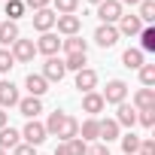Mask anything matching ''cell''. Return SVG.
I'll return each mask as SVG.
<instances>
[{
  "label": "cell",
  "instance_id": "cell-1",
  "mask_svg": "<svg viewBox=\"0 0 155 155\" xmlns=\"http://www.w3.org/2000/svg\"><path fill=\"white\" fill-rule=\"evenodd\" d=\"M104 104H125V97H128V82H122V79H110L107 82V88H104Z\"/></svg>",
  "mask_w": 155,
  "mask_h": 155
},
{
  "label": "cell",
  "instance_id": "cell-2",
  "mask_svg": "<svg viewBox=\"0 0 155 155\" xmlns=\"http://www.w3.org/2000/svg\"><path fill=\"white\" fill-rule=\"evenodd\" d=\"M97 18H101V25H116L122 18V3L119 0H104V3H97Z\"/></svg>",
  "mask_w": 155,
  "mask_h": 155
},
{
  "label": "cell",
  "instance_id": "cell-3",
  "mask_svg": "<svg viewBox=\"0 0 155 155\" xmlns=\"http://www.w3.org/2000/svg\"><path fill=\"white\" fill-rule=\"evenodd\" d=\"M64 58H58V55H52V58H46V64H43V79L46 82H61L64 79Z\"/></svg>",
  "mask_w": 155,
  "mask_h": 155
},
{
  "label": "cell",
  "instance_id": "cell-4",
  "mask_svg": "<svg viewBox=\"0 0 155 155\" xmlns=\"http://www.w3.org/2000/svg\"><path fill=\"white\" fill-rule=\"evenodd\" d=\"M34 55H37V46H34V40H15L12 43V58H15V64H28V61H34Z\"/></svg>",
  "mask_w": 155,
  "mask_h": 155
},
{
  "label": "cell",
  "instance_id": "cell-5",
  "mask_svg": "<svg viewBox=\"0 0 155 155\" xmlns=\"http://www.w3.org/2000/svg\"><path fill=\"white\" fill-rule=\"evenodd\" d=\"M21 137H25V143L28 146H40L49 134H46V125H40L37 119H31L28 125H25V131H21Z\"/></svg>",
  "mask_w": 155,
  "mask_h": 155
},
{
  "label": "cell",
  "instance_id": "cell-6",
  "mask_svg": "<svg viewBox=\"0 0 155 155\" xmlns=\"http://www.w3.org/2000/svg\"><path fill=\"white\" fill-rule=\"evenodd\" d=\"M94 43H97L101 49H113V46L119 43V31H116V25H101V28L94 31Z\"/></svg>",
  "mask_w": 155,
  "mask_h": 155
},
{
  "label": "cell",
  "instance_id": "cell-7",
  "mask_svg": "<svg viewBox=\"0 0 155 155\" xmlns=\"http://www.w3.org/2000/svg\"><path fill=\"white\" fill-rule=\"evenodd\" d=\"M34 46H37V52H43L46 58H52V55H58V49H61V40H58V34L46 31V34H40V40H37Z\"/></svg>",
  "mask_w": 155,
  "mask_h": 155
},
{
  "label": "cell",
  "instance_id": "cell-8",
  "mask_svg": "<svg viewBox=\"0 0 155 155\" xmlns=\"http://www.w3.org/2000/svg\"><path fill=\"white\" fill-rule=\"evenodd\" d=\"M55 28H58V34H64V37H76L79 28H82V18H79V15H58V18H55Z\"/></svg>",
  "mask_w": 155,
  "mask_h": 155
},
{
  "label": "cell",
  "instance_id": "cell-9",
  "mask_svg": "<svg viewBox=\"0 0 155 155\" xmlns=\"http://www.w3.org/2000/svg\"><path fill=\"white\" fill-rule=\"evenodd\" d=\"M97 140H104L107 146L113 140H119V122L116 119H101L97 122Z\"/></svg>",
  "mask_w": 155,
  "mask_h": 155
},
{
  "label": "cell",
  "instance_id": "cell-10",
  "mask_svg": "<svg viewBox=\"0 0 155 155\" xmlns=\"http://www.w3.org/2000/svg\"><path fill=\"white\" fill-rule=\"evenodd\" d=\"M76 88H79L82 94H88V91H94V88H97V73H94L91 67H85V70H79V73H76Z\"/></svg>",
  "mask_w": 155,
  "mask_h": 155
},
{
  "label": "cell",
  "instance_id": "cell-11",
  "mask_svg": "<svg viewBox=\"0 0 155 155\" xmlns=\"http://www.w3.org/2000/svg\"><path fill=\"white\" fill-rule=\"evenodd\" d=\"M55 18H58V12H52V9H37V12H34V28H37L40 34H46V31L55 28Z\"/></svg>",
  "mask_w": 155,
  "mask_h": 155
},
{
  "label": "cell",
  "instance_id": "cell-12",
  "mask_svg": "<svg viewBox=\"0 0 155 155\" xmlns=\"http://www.w3.org/2000/svg\"><path fill=\"white\" fill-rule=\"evenodd\" d=\"M143 28H146V25H143V21H140L137 15H122V18H119V28H116V31H119V34H125V37H137V34H140Z\"/></svg>",
  "mask_w": 155,
  "mask_h": 155
},
{
  "label": "cell",
  "instance_id": "cell-13",
  "mask_svg": "<svg viewBox=\"0 0 155 155\" xmlns=\"http://www.w3.org/2000/svg\"><path fill=\"white\" fill-rule=\"evenodd\" d=\"M25 85H28L31 97H43V94L49 91V82L43 79V73H28V79H25Z\"/></svg>",
  "mask_w": 155,
  "mask_h": 155
},
{
  "label": "cell",
  "instance_id": "cell-14",
  "mask_svg": "<svg viewBox=\"0 0 155 155\" xmlns=\"http://www.w3.org/2000/svg\"><path fill=\"white\" fill-rule=\"evenodd\" d=\"M104 107H107V104H104V97H101L97 91H88V94H82V113H88V116H97Z\"/></svg>",
  "mask_w": 155,
  "mask_h": 155
},
{
  "label": "cell",
  "instance_id": "cell-15",
  "mask_svg": "<svg viewBox=\"0 0 155 155\" xmlns=\"http://www.w3.org/2000/svg\"><path fill=\"white\" fill-rule=\"evenodd\" d=\"M15 107H18L21 116H28V119H37V116L43 113V101H40V97H21Z\"/></svg>",
  "mask_w": 155,
  "mask_h": 155
},
{
  "label": "cell",
  "instance_id": "cell-16",
  "mask_svg": "<svg viewBox=\"0 0 155 155\" xmlns=\"http://www.w3.org/2000/svg\"><path fill=\"white\" fill-rule=\"evenodd\" d=\"M18 37H21V34H18V25H15V21H0V46H3V49L12 46Z\"/></svg>",
  "mask_w": 155,
  "mask_h": 155
},
{
  "label": "cell",
  "instance_id": "cell-17",
  "mask_svg": "<svg viewBox=\"0 0 155 155\" xmlns=\"http://www.w3.org/2000/svg\"><path fill=\"white\" fill-rule=\"evenodd\" d=\"M21 97H18V88L12 82H0V107H15Z\"/></svg>",
  "mask_w": 155,
  "mask_h": 155
},
{
  "label": "cell",
  "instance_id": "cell-18",
  "mask_svg": "<svg viewBox=\"0 0 155 155\" xmlns=\"http://www.w3.org/2000/svg\"><path fill=\"white\" fill-rule=\"evenodd\" d=\"M155 107V88H140L134 94V110H152Z\"/></svg>",
  "mask_w": 155,
  "mask_h": 155
},
{
  "label": "cell",
  "instance_id": "cell-19",
  "mask_svg": "<svg viewBox=\"0 0 155 155\" xmlns=\"http://www.w3.org/2000/svg\"><path fill=\"white\" fill-rule=\"evenodd\" d=\"M116 122H119V128H122V125H125V128H134V125H137V110H134L131 104H119Z\"/></svg>",
  "mask_w": 155,
  "mask_h": 155
},
{
  "label": "cell",
  "instance_id": "cell-20",
  "mask_svg": "<svg viewBox=\"0 0 155 155\" xmlns=\"http://www.w3.org/2000/svg\"><path fill=\"white\" fill-rule=\"evenodd\" d=\"M58 137H61V143H70L73 137H79V122H76L73 116H67L64 125H61V131H58Z\"/></svg>",
  "mask_w": 155,
  "mask_h": 155
},
{
  "label": "cell",
  "instance_id": "cell-21",
  "mask_svg": "<svg viewBox=\"0 0 155 155\" xmlns=\"http://www.w3.org/2000/svg\"><path fill=\"white\" fill-rule=\"evenodd\" d=\"M18 137H21V131H15V128H0V149H15L18 146Z\"/></svg>",
  "mask_w": 155,
  "mask_h": 155
},
{
  "label": "cell",
  "instance_id": "cell-22",
  "mask_svg": "<svg viewBox=\"0 0 155 155\" xmlns=\"http://www.w3.org/2000/svg\"><path fill=\"white\" fill-rule=\"evenodd\" d=\"M85 64H88L85 52H73V55H67V58H64V70H73V73L85 70Z\"/></svg>",
  "mask_w": 155,
  "mask_h": 155
},
{
  "label": "cell",
  "instance_id": "cell-23",
  "mask_svg": "<svg viewBox=\"0 0 155 155\" xmlns=\"http://www.w3.org/2000/svg\"><path fill=\"white\" fill-rule=\"evenodd\" d=\"M122 64H125L128 70H140V67H143V52H140V49H125Z\"/></svg>",
  "mask_w": 155,
  "mask_h": 155
},
{
  "label": "cell",
  "instance_id": "cell-24",
  "mask_svg": "<svg viewBox=\"0 0 155 155\" xmlns=\"http://www.w3.org/2000/svg\"><path fill=\"white\" fill-rule=\"evenodd\" d=\"M140 52H155V28L146 25L140 31Z\"/></svg>",
  "mask_w": 155,
  "mask_h": 155
},
{
  "label": "cell",
  "instance_id": "cell-25",
  "mask_svg": "<svg viewBox=\"0 0 155 155\" xmlns=\"http://www.w3.org/2000/svg\"><path fill=\"white\" fill-rule=\"evenodd\" d=\"M61 46L67 49V55H73V52H88V43L76 34V37H67V40H61Z\"/></svg>",
  "mask_w": 155,
  "mask_h": 155
},
{
  "label": "cell",
  "instance_id": "cell-26",
  "mask_svg": "<svg viewBox=\"0 0 155 155\" xmlns=\"http://www.w3.org/2000/svg\"><path fill=\"white\" fill-rule=\"evenodd\" d=\"M140 12H137V18L143 21V25H149L152 18H155V0H140Z\"/></svg>",
  "mask_w": 155,
  "mask_h": 155
},
{
  "label": "cell",
  "instance_id": "cell-27",
  "mask_svg": "<svg viewBox=\"0 0 155 155\" xmlns=\"http://www.w3.org/2000/svg\"><path fill=\"white\" fill-rule=\"evenodd\" d=\"M64 119H67V113H61V110H55V113L49 116V122H46V134H55V137H58V131H61V125H64Z\"/></svg>",
  "mask_w": 155,
  "mask_h": 155
},
{
  "label": "cell",
  "instance_id": "cell-28",
  "mask_svg": "<svg viewBox=\"0 0 155 155\" xmlns=\"http://www.w3.org/2000/svg\"><path fill=\"white\" fill-rule=\"evenodd\" d=\"M79 140H97V119H88V122H82L79 125Z\"/></svg>",
  "mask_w": 155,
  "mask_h": 155
},
{
  "label": "cell",
  "instance_id": "cell-29",
  "mask_svg": "<svg viewBox=\"0 0 155 155\" xmlns=\"http://www.w3.org/2000/svg\"><path fill=\"white\" fill-rule=\"evenodd\" d=\"M119 140H122V152H125V155H134V152L140 149V137H137L134 131L125 134V137H119Z\"/></svg>",
  "mask_w": 155,
  "mask_h": 155
},
{
  "label": "cell",
  "instance_id": "cell-30",
  "mask_svg": "<svg viewBox=\"0 0 155 155\" xmlns=\"http://www.w3.org/2000/svg\"><path fill=\"white\" fill-rule=\"evenodd\" d=\"M25 0H6V15H9V21H15V18H21L25 15Z\"/></svg>",
  "mask_w": 155,
  "mask_h": 155
},
{
  "label": "cell",
  "instance_id": "cell-31",
  "mask_svg": "<svg viewBox=\"0 0 155 155\" xmlns=\"http://www.w3.org/2000/svg\"><path fill=\"white\" fill-rule=\"evenodd\" d=\"M52 3H55L58 15H73V12H76V6H79V0H52Z\"/></svg>",
  "mask_w": 155,
  "mask_h": 155
},
{
  "label": "cell",
  "instance_id": "cell-32",
  "mask_svg": "<svg viewBox=\"0 0 155 155\" xmlns=\"http://www.w3.org/2000/svg\"><path fill=\"white\" fill-rule=\"evenodd\" d=\"M140 82H143L146 88L155 85V64H143V67H140Z\"/></svg>",
  "mask_w": 155,
  "mask_h": 155
},
{
  "label": "cell",
  "instance_id": "cell-33",
  "mask_svg": "<svg viewBox=\"0 0 155 155\" xmlns=\"http://www.w3.org/2000/svg\"><path fill=\"white\" fill-rule=\"evenodd\" d=\"M15 67V58H12V52L9 49H0V73H9Z\"/></svg>",
  "mask_w": 155,
  "mask_h": 155
},
{
  "label": "cell",
  "instance_id": "cell-34",
  "mask_svg": "<svg viewBox=\"0 0 155 155\" xmlns=\"http://www.w3.org/2000/svg\"><path fill=\"white\" fill-rule=\"evenodd\" d=\"M137 122H140L143 128H152V125H155V107H152V110H137Z\"/></svg>",
  "mask_w": 155,
  "mask_h": 155
},
{
  "label": "cell",
  "instance_id": "cell-35",
  "mask_svg": "<svg viewBox=\"0 0 155 155\" xmlns=\"http://www.w3.org/2000/svg\"><path fill=\"white\" fill-rule=\"evenodd\" d=\"M67 146H70V155H85V152H88V143H85V140H79V137H73Z\"/></svg>",
  "mask_w": 155,
  "mask_h": 155
},
{
  "label": "cell",
  "instance_id": "cell-36",
  "mask_svg": "<svg viewBox=\"0 0 155 155\" xmlns=\"http://www.w3.org/2000/svg\"><path fill=\"white\" fill-rule=\"evenodd\" d=\"M140 155H155V140H140Z\"/></svg>",
  "mask_w": 155,
  "mask_h": 155
},
{
  "label": "cell",
  "instance_id": "cell-37",
  "mask_svg": "<svg viewBox=\"0 0 155 155\" xmlns=\"http://www.w3.org/2000/svg\"><path fill=\"white\" fill-rule=\"evenodd\" d=\"M85 155H110V146L107 143H94V146H88Z\"/></svg>",
  "mask_w": 155,
  "mask_h": 155
},
{
  "label": "cell",
  "instance_id": "cell-38",
  "mask_svg": "<svg viewBox=\"0 0 155 155\" xmlns=\"http://www.w3.org/2000/svg\"><path fill=\"white\" fill-rule=\"evenodd\" d=\"M49 3H52V0H25V6H31L34 12L37 9H49Z\"/></svg>",
  "mask_w": 155,
  "mask_h": 155
},
{
  "label": "cell",
  "instance_id": "cell-39",
  "mask_svg": "<svg viewBox=\"0 0 155 155\" xmlns=\"http://www.w3.org/2000/svg\"><path fill=\"white\" fill-rule=\"evenodd\" d=\"M15 155H37V146H28V143H18V146H15Z\"/></svg>",
  "mask_w": 155,
  "mask_h": 155
},
{
  "label": "cell",
  "instance_id": "cell-40",
  "mask_svg": "<svg viewBox=\"0 0 155 155\" xmlns=\"http://www.w3.org/2000/svg\"><path fill=\"white\" fill-rule=\"evenodd\" d=\"M55 155H70V146H67V143H58V149H55Z\"/></svg>",
  "mask_w": 155,
  "mask_h": 155
},
{
  "label": "cell",
  "instance_id": "cell-41",
  "mask_svg": "<svg viewBox=\"0 0 155 155\" xmlns=\"http://www.w3.org/2000/svg\"><path fill=\"white\" fill-rule=\"evenodd\" d=\"M6 122H9V116H6V110H0V128H6Z\"/></svg>",
  "mask_w": 155,
  "mask_h": 155
},
{
  "label": "cell",
  "instance_id": "cell-42",
  "mask_svg": "<svg viewBox=\"0 0 155 155\" xmlns=\"http://www.w3.org/2000/svg\"><path fill=\"white\" fill-rule=\"evenodd\" d=\"M119 3H128V6H137V3H140V0H119Z\"/></svg>",
  "mask_w": 155,
  "mask_h": 155
},
{
  "label": "cell",
  "instance_id": "cell-43",
  "mask_svg": "<svg viewBox=\"0 0 155 155\" xmlns=\"http://www.w3.org/2000/svg\"><path fill=\"white\" fill-rule=\"evenodd\" d=\"M91 3H94V6H97V3H104V0H91Z\"/></svg>",
  "mask_w": 155,
  "mask_h": 155
},
{
  "label": "cell",
  "instance_id": "cell-44",
  "mask_svg": "<svg viewBox=\"0 0 155 155\" xmlns=\"http://www.w3.org/2000/svg\"><path fill=\"white\" fill-rule=\"evenodd\" d=\"M0 155H6V152H3V149H0Z\"/></svg>",
  "mask_w": 155,
  "mask_h": 155
}]
</instances>
